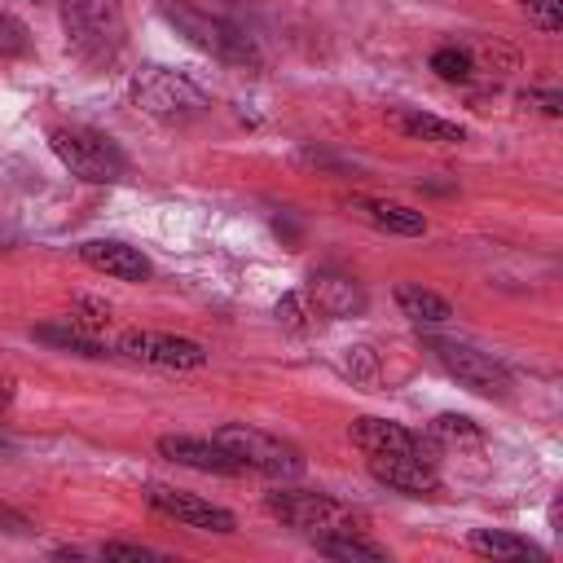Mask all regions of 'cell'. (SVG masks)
Instances as JSON below:
<instances>
[{
  "instance_id": "1",
  "label": "cell",
  "mask_w": 563,
  "mask_h": 563,
  "mask_svg": "<svg viewBox=\"0 0 563 563\" xmlns=\"http://www.w3.org/2000/svg\"><path fill=\"white\" fill-rule=\"evenodd\" d=\"M62 26L66 44L101 66L123 48V4L119 0H62Z\"/></svg>"
},
{
  "instance_id": "2",
  "label": "cell",
  "mask_w": 563,
  "mask_h": 563,
  "mask_svg": "<svg viewBox=\"0 0 563 563\" xmlns=\"http://www.w3.org/2000/svg\"><path fill=\"white\" fill-rule=\"evenodd\" d=\"M158 13H163V18L176 26V35H185L194 48H202V53L229 62V66H260L255 44H251L238 26H229V22H220V18L202 13V9H194L189 0H158Z\"/></svg>"
},
{
  "instance_id": "3",
  "label": "cell",
  "mask_w": 563,
  "mask_h": 563,
  "mask_svg": "<svg viewBox=\"0 0 563 563\" xmlns=\"http://www.w3.org/2000/svg\"><path fill=\"white\" fill-rule=\"evenodd\" d=\"M211 440L224 444L242 462V471H260V475L282 479V484L303 475V453L290 440L273 435V431H260V427H246V422H224V427H216Z\"/></svg>"
},
{
  "instance_id": "4",
  "label": "cell",
  "mask_w": 563,
  "mask_h": 563,
  "mask_svg": "<svg viewBox=\"0 0 563 563\" xmlns=\"http://www.w3.org/2000/svg\"><path fill=\"white\" fill-rule=\"evenodd\" d=\"M268 515H277L282 523L299 528V532H312V537H325V532H356L361 528V515L352 506H343L339 497L330 493H308V488H277L264 497Z\"/></svg>"
},
{
  "instance_id": "5",
  "label": "cell",
  "mask_w": 563,
  "mask_h": 563,
  "mask_svg": "<svg viewBox=\"0 0 563 563\" xmlns=\"http://www.w3.org/2000/svg\"><path fill=\"white\" fill-rule=\"evenodd\" d=\"M53 154L70 167V176L88 180V185H110L123 176V154L106 132L92 128H53L48 132Z\"/></svg>"
},
{
  "instance_id": "6",
  "label": "cell",
  "mask_w": 563,
  "mask_h": 563,
  "mask_svg": "<svg viewBox=\"0 0 563 563\" xmlns=\"http://www.w3.org/2000/svg\"><path fill=\"white\" fill-rule=\"evenodd\" d=\"M132 101L154 114V119H167V123H185V119H198L207 110V97L180 79L176 70H163V66H150L132 79Z\"/></svg>"
},
{
  "instance_id": "7",
  "label": "cell",
  "mask_w": 563,
  "mask_h": 563,
  "mask_svg": "<svg viewBox=\"0 0 563 563\" xmlns=\"http://www.w3.org/2000/svg\"><path fill=\"white\" fill-rule=\"evenodd\" d=\"M431 352H435V361L462 383V387H471L475 396H506L510 391V374H506V365L501 361H493L488 352H479V347H471V343H453V339H435L431 343Z\"/></svg>"
},
{
  "instance_id": "8",
  "label": "cell",
  "mask_w": 563,
  "mask_h": 563,
  "mask_svg": "<svg viewBox=\"0 0 563 563\" xmlns=\"http://www.w3.org/2000/svg\"><path fill=\"white\" fill-rule=\"evenodd\" d=\"M119 352L145 365H163V369H198L207 365L202 343L185 339V334H163V330H128L119 339Z\"/></svg>"
},
{
  "instance_id": "9",
  "label": "cell",
  "mask_w": 563,
  "mask_h": 563,
  "mask_svg": "<svg viewBox=\"0 0 563 563\" xmlns=\"http://www.w3.org/2000/svg\"><path fill=\"white\" fill-rule=\"evenodd\" d=\"M145 501H150L158 515H167V519H176V523H185V528H198V532H233V528H238L224 506H211V501H202L198 493H185V488L145 484Z\"/></svg>"
},
{
  "instance_id": "10",
  "label": "cell",
  "mask_w": 563,
  "mask_h": 563,
  "mask_svg": "<svg viewBox=\"0 0 563 563\" xmlns=\"http://www.w3.org/2000/svg\"><path fill=\"white\" fill-rule=\"evenodd\" d=\"M352 444L365 449V453H405V457H422V462H435V449H431V435L422 440L418 431L391 422V418H356L352 422Z\"/></svg>"
},
{
  "instance_id": "11",
  "label": "cell",
  "mask_w": 563,
  "mask_h": 563,
  "mask_svg": "<svg viewBox=\"0 0 563 563\" xmlns=\"http://www.w3.org/2000/svg\"><path fill=\"white\" fill-rule=\"evenodd\" d=\"M369 457V475L405 497H427V493H440V475H435V462H422V457H405V453H365Z\"/></svg>"
},
{
  "instance_id": "12",
  "label": "cell",
  "mask_w": 563,
  "mask_h": 563,
  "mask_svg": "<svg viewBox=\"0 0 563 563\" xmlns=\"http://www.w3.org/2000/svg\"><path fill=\"white\" fill-rule=\"evenodd\" d=\"M158 453L176 466H194V471H207V475H238L242 471V462L224 444L202 440V435H163Z\"/></svg>"
},
{
  "instance_id": "13",
  "label": "cell",
  "mask_w": 563,
  "mask_h": 563,
  "mask_svg": "<svg viewBox=\"0 0 563 563\" xmlns=\"http://www.w3.org/2000/svg\"><path fill=\"white\" fill-rule=\"evenodd\" d=\"M79 260L106 277H119V282H145L150 277V260L128 246V242H114V238H92L79 246Z\"/></svg>"
},
{
  "instance_id": "14",
  "label": "cell",
  "mask_w": 563,
  "mask_h": 563,
  "mask_svg": "<svg viewBox=\"0 0 563 563\" xmlns=\"http://www.w3.org/2000/svg\"><path fill=\"white\" fill-rule=\"evenodd\" d=\"M303 290L317 299L321 317H352L365 308V290L343 273H312Z\"/></svg>"
},
{
  "instance_id": "15",
  "label": "cell",
  "mask_w": 563,
  "mask_h": 563,
  "mask_svg": "<svg viewBox=\"0 0 563 563\" xmlns=\"http://www.w3.org/2000/svg\"><path fill=\"white\" fill-rule=\"evenodd\" d=\"M352 211H356L361 220H369L374 229H383V233H400V238H418V233H427V216H422V211H413V207H405V202H387V198H356V202H352Z\"/></svg>"
},
{
  "instance_id": "16",
  "label": "cell",
  "mask_w": 563,
  "mask_h": 563,
  "mask_svg": "<svg viewBox=\"0 0 563 563\" xmlns=\"http://www.w3.org/2000/svg\"><path fill=\"white\" fill-rule=\"evenodd\" d=\"M396 308H400L409 321H418V325H440V321L453 317V303H449L444 295H435V290H427V286H413V282L396 286Z\"/></svg>"
},
{
  "instance_id": "17",
  "label": "cell",
  "mask_w": 563,
  "mask_h": 563,
  "mask_svg": "<svg viewBox=\"0 0 563 563\" xmlns=\"http://www.w3.org/2000/svg\"><path fill=\"white\" fill-rule=\"evenodd\" d=\"M31 334H35L40 343H48V347H57V352H75V356H106V352H110L92 330H84V325H75V321H62V325H35Z\"/></svg>"
},
{
  "instance_id": "18",
  "label": "cell",
  "mask_w": 563,
  "mask_h": 563,
  "mask_svg": "<svg viewBox=\"0 0 563 563\" xmlns=\"http://www.w3.org/2000/svg\"><path fill=\"white\" fill-rule=\"evenodd\" d=\"M471 550L484 554V559H545V550L532 545L528 537L497 532V528H479V532H471Z\"/></svg>"
},
{
  "instance_id": "19",
  "label": "cell",
  "mask_w": 563,
  "mask_h": 563,
  "mask_svg": "<svg viewBox=\"0 0 563 563\" xmlns=\"http://www.w3.org/2000/svg\"><path fill=\"white\" fill-rule=\"evenodd\" d=\"M405 136L413 141H435V145H462L466 141V128L453 123V119H440V114H422V110H409L396 119Z\"/></svg>"
},
{
  "instance_id": "20",
  "label": "cell",
  "mask_w": 563,
  "mask_h": 563,
  "mask_svg": "<svg viewBox=\"0 0 563 563\" xmlns=\"http://www.w3.org/2000/svg\"><path fill=\"white\" fill-rule=\"evenodd\" d=\"M321 554L330 559H347V563H387V550L365 541L361 532H325V537H312Z\"/></svg>"
},
{
  "instance_id": "21",
  "label": "cell",
  "mask_w": 563,
  "mask_h": 563,
  "mask_svg": "<svg viewBox=\"0 0 563 563\" xmlns=\"http://www.w3.org/2000/svg\"><path fill=\"white\" fill-rule=\"evenodd\" d=\"M277 321L308 334V330H317L325 317H321V308H317V299H312L308 290H290V295L277 299Z\"/></svg>"
},
{
  "instance_id": "22",
  "label": "cell",
  "mask_w": 563,
  "mask_h": 563,
  "mask_svg": "<svg viewBox=\"0 0 563 563\" xmlns=\"http://www.w3.org/2000/svg\"><path fill=\"white\" fill-rule=\"evenodd\" d=\"M431 70L444 79V84H466L475 75V62H471V48H457V44H444L431 53Z\"/></svg>"
},
{
  "instance_id": "23",
  "label": "cell",
  "mask_w": 563,
  "mask_h": 563,
  "mask_svg": "<svg viewBox=\"0 0 563 563\" xmlns=\"http://www.w3.org/2000/svg\"><path fill=\"white\" fill-rule=\"evenodd\" d=\"M427 435H431V440H444V444H479V440H484V431H479L466 413H440Z\"/></svg>"
},
{
  "instance_id": "24",
  "label": "cell",
  "mask_w": 563,
  "mask_h": 563,
  "mask_svg": "<svg viewBox=\"0 0 563 563\" xmlns=\"http://www.w3.org/2000/svg\"><path fill=\"white\" fill-rule=\"evenodd\" d=\"M528 22L541 26V31H559L563 26V0H519Z\"/></svg>"
},
{
  "instance_id": "25",
  "label": "cell",
  "mask_w": 563,
  "mask_h": 563,
  "mask_svg": "<svg viewBox=\"0 0 563 563\" xmlns=\"http://www.w3.org/2000/svg\"><path fill=\"white\" fill-rule=\"evenodd\" d=\"M26 48H31L26 26H22L18 18L0 13V57H18V53H26Z\"/></svg>"
},
{
  "instance_id": "26",
  "label": "cell",
  "mask_w": 563,
  "mask_h": 563,
  "mask_svg": "<svg viewBox=\"0 0 563 563\" xmlns=\"http://www.w3.org/2000/svg\"><path fill=\"white\" fill-rule=\"evenodd\" d=\"M101 559H114V563H150V559H158V554H154V550H145V545L110 541V545H101Z\"/></svg>"
},
{
  "instance_id": "27",
  "label": "cell",
  "mask_w": 563,
  "mask_h": 563,
  "mask_svg": "<svg viewBox=\"0 0 563 563\" xmlns=\"http://www.w3.org/2000/svg\"><path fill=\"white\" fill-rule=\"evenodd\" d=\"M523 101H537L545 114H563V92H554V88L550 92H537L532 88V92H523Z\"/></svg>"
},
{
  "instance_id": "28",
  "label": "cell",
  "mask_w": 563,
  "mask_h": 563,
  "mask_svg": "<svg viewBox=\"0 0 563 563\" xmlns=\"http://www.w3.org/2000/svg\"><path fill=\"white\" fill-rule=\"evenodd\" d=\"M0 528H4V532H26L31 523H26V519H22L18 510H9V506H0Z\"/></svg>"
}]
</instances>
